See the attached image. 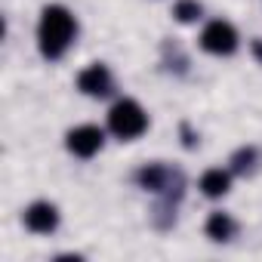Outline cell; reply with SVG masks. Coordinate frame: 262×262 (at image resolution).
<instances>
[{
    "instance_id": "cell-9",
    "label": "cell",
    "mask_w": 262,
    "mask_h": 262,
    "mask_svg": "<svg viewBox=\"0 0 262 262\" xmlns=\"http://www.w3.org/2000/svg\"><path fill=\"white\" fill-rule=\"evenodd\" d=\"M164 179H167V170L164 167H145V170H139V182L145 185V188H151V191H161L164 188Z\"/></svg>"
},
{
    "instance_id": "cell-11",
    "label": "cell",
    "mask_w": 262,
    "mask_h": 262,
    "mask_svg": "<svg viewBox=\"0 0 262 262\" xmlns=\"http://www.w3.org/2000/svg\"><path fill=\"white\" fill-rule=\"evenodd\" d=\"M253 158H256V151H253V148L237 151V155H234V170H247V167L253 164Z\"/></svg>"
},
{
    "instance_id": "cell-7",
    "label": "cell",
    "mask_w": 262,
    "mask_h": 262,
    "mask_svg": "<svg viewBox=\"0 0 262 262\" xmlns=\"http://www.w3.org/2000/svg\"><path fill=\"white\" fill-rule=\"evenodd\" d=\"M228 185H231V176H228L225 170H207V173L201 176V191H204L207 198H222V194L228 191Z\"/></svg>"
},
{
    "instance_id": "cell-8",
    "label": "cell",
    "mask_w": 262,
    "mask_h": 262,
    "mask_svg": "<svg viewBox=\"0 0 262 262\" xmlns=\"http://www.w3.org/2000/svg\"><path fill=\"white\" fill-rule=\"evenodd\" d=\"M207 234H210L213 241H228V237L234 234L231 216H228V213H213V216L207 219Z\"/></svg>"
},
{
    "instance_id": "cell-12",
    "label": "cell",
    "mask_w": 262,
    "mask_h": 262,
    "mask_svg": "<svg viewBox=\"0 0 262 262\" xmlns=\"http://www.w3.org/2000/svg\"><path fill=\"white\" fill-rule=\"evenodd\" d=\"M253 56L262 62V40H253Z\"/></svg>"
},
{
    "instance_id": "cell-5",
    "label": "cell",
    "mask_w": 262,
    "mask_h": 262,
    "mask_svg": "<svg viewBox=\"0 0 262 262\" xmlns=\"http://www.w3.org/2000/svg\"><path fill=\"white\" fill-rule=\"evenodd\" d=\"M25 225L31 231H37V234H50L59 225V210L50 201H37V204H31L25 210Z\"/></svg>"
},
{
    "instance_id": "cell-6",
    "label": "cell",
    "mask_w": 262,
    "mask_h": 262,
    "mask_svg": "<svg viewBox=\"0 0 262 262\" xmlns=\"http://www.w3.org/2000/svg\"><path fill=\"white\" fill-rule=\"evenodd\" d=\"M77 86H80V93H86V96H108V93H111V74H108L105 65L96 62V65H90V68L80 71Z\"/></svg>"
},
{
    "instance_id": "cell-1",
    "label": "cell",
    "mask_w": 262,
    "mask_h": 262,
    "mask_svg": "<svg viewBox=\"0 0 262 262\" xmlns=\"http://www.w3.org/2000/svg\"><path fill=\"white\" fill-rule=\"evenodd\" d=\"M77 34V22L65 7H47L37 22V43L47 59H59Z\"/></svg>"
},
{
    "instance_id": "cell-3",
    "label": "cell",
    "mask_w": 262,
    "mask_h": 262,
    "mask_svg": "<svg viewBox=\"0 0 262 262\" xmlns=\"http://www.w3.org/2000/svg\"><path fill=\"white\" fill-rule=\"evenodd\" d=\"M201 47H204L207 53H213V56H231V53L237 50V31H234L228 22L216 19V22H210V25L204 28Z\"/></svg>"
},
{
    "instance_id": "cell-4",
    "label": "cell",
    "mask_w": 262,
    "mask_h": 262,
    "mask_svg": "<svg viewBox=\"0 0 262 262\" xmlns=\"http://www.w3.org/2000/svg\"><path fill=\"white\" fill-rule=\"evenodd\" d=\"M102 142H105V133H102L99 126H93V123L74 126L71 133H68V139H65L68 151L77 155V158H93V155L102 148Z\"/></svg>"
},
{
    "instance_id": "cell-2",
    "label": "cell",
    "mask_w": 262,
    "mask_h": 262,
    "mask_svg": "<svg viewBox=\"0 0 262 262\" xmlns=\"http://www.w3.org/2000/svg\"><path fill=\"white\" fill-rule=\"evenodd\" d=\"M145 126H148V114L133 99H120L108 111V129L117 139H136V136L145 133Z\"/></svg>"
},
{
    "instance_id": "cell-10",
    "label": "cell",
    "mask_w": 262,
    "mask_h": 262,
    "mask_svg": "<svg viewBox=\"0 0 262 262\" xmlns=\"http://www.w3.org/2000/svg\"><path fill=\"white\" fill-rule=\"evenodd\" d=\"M173 16H176L179 22H194V19L201 16V4H198V0H179L176 10H173Z\"/></svg>"
}]
</instances>
